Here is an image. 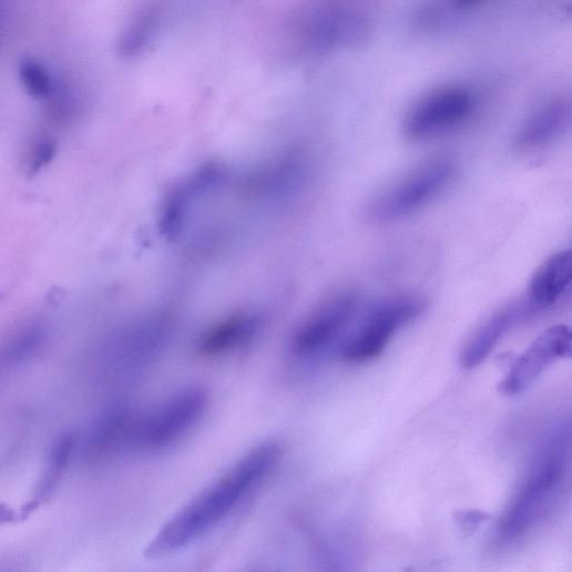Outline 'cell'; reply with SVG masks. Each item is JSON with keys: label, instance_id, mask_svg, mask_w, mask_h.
I'll list each match as a JSON object with an SVG mask.
<instances>
[{"label": "cell", "instance_id": "277c9868", "mask_svg": "<svg viewBox=\"0 0 572 572\" xmlns=\"http://www.w3.org/2000/svg\"><path fill=\"white\" fill-rule=\"evenodd\" d=\"M207 404V391L191 387L151 411L135 413L131 449L156 451L173 446L201 419Z\"/></svg>", "mask_w": 572, "mask_h": 572}, {"label": "cell", "instance_id": "ba28073f", "mask_svg": "<svg viewBox=\"0 0 572 572\" xmlns=\"http://www.w3.org/2000/svg\"><path fill=\"white\" fill-rule=\"evenodd\" d=\"M357 307L358 298L353 292L331 296L302 323L292 340L293 351L310 357L328 348L347 329Z\"/></svg>", "mask_w": 572, "mask_h": 572}, {"label": "cell", "instance_id": "ac0fdd59", "mask_svg": "<svg viewBox=\"0 0 572 572\" xmlns=\"http://www.w3.org/2000/svg\"><path fill=\"white\" fill-rule=\"evenodd\" d=\"M19 78L30 96L44 100L51 94L54 80L39 60L32 57L22 58L19 63Z\"/></svg>", "mask_w": 572, "mask_h": 572}, {"label": "cell", "instance_id": "7402d4cb", "mask_svg": "<svg viewBox=\"0 0 572 572\" xmlns=\"http://www.w3.org/2000/svg\"><path fill=\"white\" fill-rule=\"evenodd\" d=\"M3 18V7L2 3H0V20Z\"/></svg>", "mask_w": 572, "mask_h": 572}, {"label": "cell", "instance_id": "7c38bea8", "mask_svg": "<svg viewBox=\"0 0 572 572\" xmlns=\"http://www.w3.org/2000/svg\"><path fill=\"white\" fill-rule=\"evenodd\" d=\"M570 120V102L565 99L552 100L525 121L515 137V145L524 153L543 150L562 135Z\"/></svg>", "mask_w": 572, "mask_h": 572}, {"label": "cell", "instance_id": "44dd1931", "mask_svg": "<svg viewBox=\"0 0 572 572\" xmlns=\"http://www.w3.org/2000/svg\"><path fill=\"white\" fill-rule=\"evenodd\" d=\"M457 4L461 9H469L483 2V0H456Z\"/></svg>", "mask_w": 572, "mask_h": 572}, {"label": "cell", "instance_id": "52a82bcc", "mask_svg": "<svg viewBox=\"0 0 572 572\" xmlns=\"http://www.w3.org/2000/svg\"><path fill=\"white\" fill-rule=\"evenodd\" d=\"M477 108L476 94L466 86L451 85L422 98L408 113L405 132L411 140H426L463 125Z\"/></svg>", "mask_w": 572, "mask_h": 572}, {"label": "cell", "instance_id": "4fadbf2b", "mask_svg": "<svg viewBox=\"0 0 572 572\" xmlns=\"http://www.w3.org/2000/svg\"><path fill=\"white\" fill-rule=\"evenodd\" d=\"M572 277L570 251L553 254L533 274L529 285V305L533 311L554 306L569 289Z\"/></svg>", "mask_w": 572, "mask_h": 572}, {"label": "cell", "instance_id": "7a4b0ae2", "mask_svg": "<svg viewBox=\"0 0 572 572\" xmlns=\"http://www.w3.org/2000/svg\"><path fill=\"white\" fill-rule=\"evenodd\" d=\"M550 439L500 522V537L507 541L518 539L532 528L559 492L565 473L569 437L558 433Z\"/></svg>", "mask_w": 572, "mask_h": 572}, {"label": "cell", "instance_id": "6da1fadb", "mask_svg": "<svg viewBox=\"0 0 572 572\" xmlns=\"http://www.w3.org/2000/svg\"><path fill=\"white\" fill-rule=\"evenodd\" d=\"M279 458L280 447L274 441L252 449L160 530L147 545L146 556H170L207 534L269 476Z\"/></svg>", "mask_w": 572, "mask_h": 572}, {"label": "cell", "instance_id": "9a60e30c", "mask_svg": "<svg viewBox=\"0 0 572 572\" xmlns=\"http://www.w3.org/2000/svg\"><path fill=\"white\" fill-rule=\"evenodd\" d=\"M163 11L159 6L141 10L121 33L116 43V53L123 60L136 58L154 40L161 28Z\"/></svg>", "mask_w": 572, "mask_h": 572}, {"label": "cell", "instance_id": "30bf717a", "mask_svg": "<svg viewBox=\"0 0 572 572\" xmlns=\"http://www.w3.org/2000/svg\"><path fill=\"white\" fill-rule=\"evenodd\" d=\"M571 334L568 327L558 325L544 330L517 359L500 391L507 396L523 392L550 365L570 357Z\"/></svg>", "mask_w": 572, "mask_h": 572}, {"label": "cell", "instance_id": "e0dca14e", "mask_svg": "<svg viewBox=\"0 0 572 572\" xmlns=\"http://www.w3.org/2000/svg\"><path fill=\"white\" fill-rule=\"evenodd\" d=\"M75 449L76 440L71 435H64L57 440L49 456L45 473L39 486L38 499H47L55 491Z\"/></svg>", "mask_w": 572, "mask_h": 572}, {"label": "cell", "instance_id": "9c48e42d", "mask_svg": "<svg viewBox=\"0 0 572 572\" xmlns=\"http://www.w3.org/2000/svg\"><path fill=\"white\" fill-rule=\"evenodd\" d=\"M227 178L224 167L215 164L203 166L177 184L166 196L160 215V231L168 239L180 237L195 205L205 196L221 188Z\"/></svg>", "mask_w": 572, "mask_h": 572}, {"label": "cell", "instance_id": "8fae6325", "mask_svg": "<svg viewBox=\"0 0 572 572\" xmlns=\"http://www.w3.org/2000/svg\"><path fill=\"white\" fill-rule=\"evenodd\" d=\"M533 310L527 302H515L507 305L477 329L466 345L461 361L467 369L478 367L500 340L522 319Z\"/></svg>", "mask_w": 572, "mask_h": 572}, {"label": "cell", "instance_id": "5b68a950", "mask_svg": "<svg viewBox=\"0 0 572 572\" xmlns=\"http://www.w3.org/2000/svg\"><path fill=\"white\" fill-rule=\"evenodd\" d=\"M425 308V300L412 294L395 295L382 300L344 344V359L358 364L378 357L392 337L417 319Z\"/></svg>", "mask_w": 572, "mask_h": 572}, {"label": "cell", "instance_id": "5bb4252c", "mask_svg": "<svg viewBox=\"0 0 572 572\" xmlns=\"http://www.w3.org/2000/svg\"><path fill=\"white\" fill-rule=\"evenodd\" d=\"M263 317L255 311H239L219 320L203 334L197 348L203 356L225 355L248 340L261 329Z\"/></svg>", "mask_w": 572, "mask_h": 572}, {"label": "cell", "instance_id": "3957f363", "mask_svg": "<svg viewBox=\"0 0 572 572\" xmlns=\"http://www.w3.org/2000/svg\"><path fill=\"white\" fill-rule=\"evenodd\" d=\"M456 173L450 159L428 161L379 194L369 206V216L378 223L406 218L445 192Z\"/></svg>", "mask_w": 572, "mask_h": 572}, {"label": "cell", "instance_id": "8992f818", "mask_svg": "<svg viewBox=\"0 0 572 572\" xmlns=\"http://www.w3.org/2000/svg\"><path fill=\"white\" fill-rule=\"evenodd\" d=\"M292 39L305 54L320 55L344 44L357 17L344 0H311L292 19Z\"/></svg>", "mask_w": 572, "mask_h": 572}, {"label": "cell", "instance_id": "2e32d148", "mask_svg": "<svg viewBox=\"0 0 572 572\" xmlns=\"http://www.w3.org/2000/svg\"><path fill=\"white\" fill-rule=\"evenodd\" d=\"M45 333L39 327L28 328L0 346V384L33 360L45 345Z\"/></svg>", "mask_w": 572, "mask_h": 572}, {"label": "cell", "instance_id": "ffe728a7", "mask_svg": "<svg viewBox=\"0 0 572 572\" xmlns=\"http://www.w3.org/2000/svg\"><path fill=\"white\" fill-rule=\"evenodd\" d=\"M458 520L467 529L478 527L481 522L486 521V514L479 511L462 512L458 514Z\"/></svg>", "mask_w": 572, "mask_h": 572}, {"label": "cell", "instance_id": "d6986e66", "mask_svg": "<svg viewBox=\"0 0 572 572\" xmlns=\"http://www.w3.org/2000/svg\"><path fill=\"white\" fill-rule=\"evenodd\" d=\"M57 152L55 142L51 139H43L34 149L28 168V176L34 177L54 159Z\"/></svg>", "mask_w": 572, "mask_h": 572}]
</instances>
